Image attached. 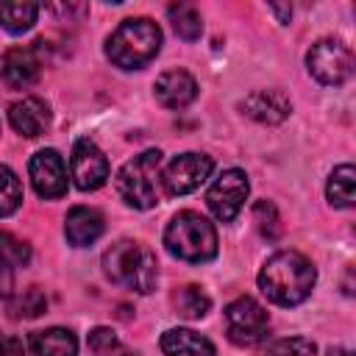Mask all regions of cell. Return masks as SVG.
I'll return each mask as SVG.
<instances>
[{
  "instance_id": "52a82bcc",
  "label": "cell",
  "mask_w": 356,
  "mask_h": 356,
  "mask_svg": "<svg viewBox=\"0 0 356 356\" xmlns=\"http://www.w3.org/2000/svg\"><path fill=\"white\" fill-rule=\"evenodd\" d=\"M267 325H270L267 312L253 298H236L225 306V334L234 345L242 348L259 345L267 334Z\"/></svg>"
},
{
  "instance_id": "9c48e42d",
  "label": "cell",
  "mask_w": 356,
  "mask_h": 356,
  "mask_svg": "<svg viewBox=\"0 0 356 356\" xmlns=\"http://www.w3.org/2000/svg\"><path fill=\"white\" fill-rule=\"evenodd\" d=\"M211 170H214L211 156H206V153H181L161 172L164 192L172 195V197L175 195H189L211 175Z\"/></svg>"
},
{
  "instance_id": "d4e9b609",
  "label": "cell",
  "mask_w": 356,
  "mask_h": 356,
  "mask_svg": "<svg viewBox=\"0 0 356 356\" xmlns=\"http://www.w3.org/2000/svg\"><path fill=\"white\" fill-rule=\"evenodd\" d=\"M44 306H47L44 292L39 286H28L17 298H11L8 312H11V317H39L44 312Z\"/></svg>"
},
{
  "instance_id": "8992f818",
  "label": "cell",
  "mask_w": 356,
  "mask_h": 356,
  "mask_svg": "<svg viewBox=\"0 0 356 356\" xmlns=\"http://www.w3.org/2000/svg\"><path fill=\"white\" fill-rule=\"evenodd\" d=\"M306 67L309 72L325 83V86H339L350 78L353 72V53L345 42L339 39H320L312 44L306 53Z\"/></svg>"
},
{
  "instance_id": "f546056e",
  "label": "cell",
  "mask_w": 356,
  "mask_h": 356,
  "mask_svg": "<svg viewBox=\"0 0 356 356\" xmlns=\"http://www.w3.org/2000/svg\"><path fill=\"white\" fill-rule=\"evenodd\" d=\"M11 286H14V278H11V270L0 264V295L8 298L11 295Z\"/></svg>"
},
{
  "instance_id": "83f0119b",
  "label": "cell",
  "mask_w": 356,
  "mask_h": 356,
  "mask_svg": "<svg viewBox=\"0 0 356 356\" xmlns=\"http://www.w3.org/2000/svg\"><path fill=\"white\" fill-rule=\"evenodd\" d=\"M89 348H92V353H111L114 348H120V342L111 328H95L89 334Z\"/></svg>"
},
{
  "instance_id": "5b68a950",
  "label": "cell",
  "mask_w": 356,
  "mask_h": 356,
  "mask_svg": "<svg viewBox=\"0 0 356 356\" xmlns=\"http://www.w3.org/2000/svg\"><path fill=\"white\" fill-rule=\"evenodd\" d=\"M159 181H161V150H145L120 167L114 186L128 206L153 209L159 203Z\"/></svg>"
},
{
  "instance_id": "ba28073f",
  "label": "cell",
  "mask_w": 356,
  "mask_h": 356,
  "mask_svg": "<svg viewBox=\"0 0 356 356\" xmlns=\"http://www.w3.org/2000/svg\"><path fill=\"white\" fill-rule=\"evenodd\" d=\"M248 192H250L248 175L242 170L231 167V170H222L220 178H214V184L206 192V203H209V209L217 220L231 222L239 214V209L245 206Z\"/></svg>"
},
{
  "instance_id": "4fadbf2b",
  "label": "cell",
  "mask_w": 356,
  "mask_h": 356,
  "mask_svg": "<svg viewBox=\"0 0 356 356\" xmlns=\"http://www.w3.org/2000/svg\"><path fill=\"white\" fill-rule=\"evenodd\" d=\"M153 92L164 108H186L197 97V81L186 70H167L156 78Z\"/></svg>"
},
{
  "instance_id": "d6a6232c",
  "label": "cell",
  "mask_w": 356,
  "mask_h": 356,
  "mask_svg": "<svg viewBox=\"0 0 356 356\" xmlns=\"http://www.w3.org/2000/svg\"><path fill=\"white\" fill-rule=\"evenodd\" d=\"M328 356H353V353H350L348 348H331V350H328Z\"/></svg>"
},
{
  "instance_id": "cb8c5ba5",
  "label": "cell",
  "mask_w": 356,
  "mask_h": 356,
  "mask_svg": "<svg viewBox=\"0 0 356 356\" xmlns=\"http://www.w3.org/2000/svg\"><path fill=\"white\" fill-rule=\"evenodd\" d=\"M28 261H31V245L8 231H0V264L14 270V267H25Z\"/></svg>"
},
{
  "instance_id": "3957f363",
  "label": "cell",
  "mask_w": 356,
  "mask_h": 356,
  "mask_svg": "<svg viewBox=\"0 0 356 356\" xmlns=\"http://www.w3.org/2000/svg\"><path fill=\"white\" fill-rule=\"evenodd\" d=\"M161 50V28L147 17L122 19L106 39V56L122 70H139Z\"/></svg>"
},
{
  "instance_id": "e0dca14e",
  "label": "cell",
  "mask_w": 356,
  "mask_h": 356,
  "mask_svg": "<svg viewBox=\"0 0 356 356\" xmlns=\"http://www.w3.org/2000/svg\"><path fill=\"white\" fill-rule=\"evenodd\" d=\"M164 356H214V345L192 328H170L161 334Z\"/></svg>"
},
{
  "instance_id": "2e32d148",
  "label": "cell",
  "mask_w": 356,
  "mask_h": 356,
  "mask_svg": "<svg viewBox=\"0 0 356 356\" xmlns=\"http://www.w3.org/2000/svg\"><path fill=\"white\" fill-rule=\"evenodd\" d=\"M103 234V214L97 209H89V206H75L67 211V220H64V236L70 245L75 248H86L92 245L97 236Z\"/></svg>"
},
{
  "instance_id": "5bb4252c",
  "label": "cell",
  "mask_w": 356,
  "mask_h": 356,
  "mask_svg": "<svg viewBox=\"0 0 356 356\" xmlns=\"http://www.w3.org/2000/svg\"><path fill=\"white\" fill-rule=\"evenodd\" d=\"M3 81L11 86V89H28L39 81V72H42V61L36 56L33 47H11L6 56H3Z\"/></svg>"
},
{
  "instance_id": "603a6c76",
  "label": "cell",
  "mask_w": 356,
  "mask_h": 356,
  "mask_svg": "<svg viewBox=\"0 0 356 356\" xmlns=\"http://www.w3.org/2000/svg\"><path fill=\"white\" fill-rule=\"evenodd\" d=\"M22 203V184L17 172L6 164H0V217H8Z\"/></svg>"
},
{
  "instance_id": "7402d4cb",
  "label": "cell",
  "mask_w": 356,
  "mask_h": 356,
  "mask_svg": "<svg viewBox=\"0 0 356 356\" xmlns=\"http://www.w3.org/2000/svg\"><path fill=\"white\" fill-rule=\"evenodd\" d=\"M175 309H178V314L186 317V320H200V317H206V312L211 309V298H209L200 286L189 284V286H181V289L175 292Z\"/></svg>"
},
{
  "instance_id": "7c38bea8",
  "label": "cell",
  "mask_w": 356,
  "mask_h": 356,
  "mask_svg": "<svg viewBox=\"0 0 356 356\" xmlns=\"http://www.w3.org/2000/svg\"><path fill=\"white\" fill-rule=\"evenodd\" d=\"M242 114H248L250 120L261 122V125H278L289 117L292 106H289V97L284 92H275V89H259V92H250L242 103H239Z\"/></svg>"
},
{
  "instance_id": "6da1fadb",
  "label": "cell",
  "mask_w": 356,
  "mask_h": 356,
  "mask_svg": "<svg viewBox=\"0 0 356 356\" xmlns=\"http://www.w3.org/2000/svg\"><path fill=\"white\" fill-rule=\"evenodd\" d=\"M317 273L312 261L298 250H278L273 253L261 273H259V289L267 295V300L278 306H298L303 303L314 289Z\"/></svg>"
},
{
  "instance_id": "ac0fdd59",
  "label": "cell",
  "mask_w": 356,
  "mask_h": 356,
  "mask_svg": "<svg viewBox=\"0 0 356 356\" xmlns=\"http://www.w3.org/2000/svg\"><path fill=\"white\" fill-rule=\"evenodd\" d=\"M31 356H78V339L67 328H44L28 339Z\"/></svg>"
},
{
  "instance_id": "484cf974",
  "label": "cell",
  "mask_w": 356,
  "mask_h": 356,
  "mask_svg": "<svg viewBox=\"0 0 356 356\" xmlns=\"http://www.w3.org/2000/svg\"><path fill=\"white\" fill-rule=\"evenodd\" d=\"M253 222H256L259 234L267 236V239H275L281 234V220H278V211L270 200H259L253 206Z\"/></svg>"
},
{
  "instance_id": "ffe728a7",
  "label": "cell",
  "mask_w": 356,
  "mask_h": 356,
  "mask_svg": "<svg viewBox=\"0 0 356 356\" xmlns=\"http://www.w3.org/2000/svg\"><path fill=\"white\" fill-rule=\"evenodd\" d=\"M39 6L31 0H0V25L11 33H25L33 28Z\"/></svg>"
},
{
  "instance_id": "30bf717a",
  "label": "cell",
  "mask_w": 356,
  "mask_h": 356,
  "mask_svg": "<svg viewBox=\"0 0 356 356\" xmlns=\"http://www.w3.org/2000/svg\"><path fill=\"white\" fill-rule=\"evenodd\" d=\"M70 175L75 181V186L83 189V192L100 189L106 184V178H108L106 153L92 139H78L72 145V156H70Z\"/></svg>"
},
{
  "instance_id": "277c9868",
  "label": "cell",
  "mask_w": 356,
  "mask_h": 356,
  "mask_svg": "<svg viewBox=\"0 0 356 356\" xmlns=\"http://www.w3.org/2000/svg\"><path fill=\"white\" fill-rule=\"evenodd\" d=\"M164 245L175 259L200 264L217 256V231L203 214L178 211L164 228Z\"/></svg>"
},
{
  "instance_id": "4dcf8cb0",
  "label": "cell",
  "mask_w": 356,
  "mask_h": 356,
  "mask_svg": "<svg viewBox=\"0 0 356 356\" xmlns=\"http://www.w3.org/2000/svg\"><path fill=\"white\" fill-rule=\"evenodd\" d=\"M270 8L278 14V19H281V22H289V14H292V8H289V6H270Z\"/></svg>"
},
{
  "instance_id": "7a4b0ae2",
  "label": "cell",
  "mask_w": 356,
  "mask_h": 356,
  "mask_svg": "<svg viewBox=\"0 0 356 356\" xmlns=\"http://www.w3.org/2000/svg\"><path fill=\"white\" fill-rule=\"evenodd\" d=\"M103 273L108 281L134 289L139 295H147L156 289L159 267L153 250H147L142 242L120 239L103 253Z\"/></svg>"
},
{
  "instance_id": "44dd1931",
  "label": "cell",
  "mask_w": 356,
  "mask_h": 356,
  "mask_svg": "<svg viewBox=\"0 0 356 356\" xmlns=\"http://www.w3.org/2000/svg\"><path fill=\"white\" fill-rule=\"evenodd\" d=\"M167 14H170V22H172V28H175V33H178L181 39H186V42L200 39V33H203V19H200V14H197L195 6H189V3H172V6L167 8Z\"/></svg>"
},
{
  "instance_id": "8fae6325",
  "label": "cell",
  "mask_w": 356,
  "mask_h": 356,
  "mask_svg": "<svg viewBox=\"0 0 356 356\" xmlns=\"http://www.w3.org/2000/svg\"><path fill=\"white\" fill-rule=\"evenodd\" d=\"M28 172H31V184L39 197H61L67 192V170H64V159L58 156V150L44 147L33 153Z\"/></svg>"
},
{
  "instance_id": "1f68e13d",
  "label": "cell",
  "mask_w": 356,
  "mask_h": 356,
  "mask_svg": "<svg viewBox=\"0 0 356 356\" xmlns=\"http://www.w3.org/2000/svg\"><path fill=\"white\" fill-rule=\"evenodd\" d=\"M95 356H134V353H128L125 348H114L111 353H95Z\"/></svg>"
},
{
  "instance_id": "4316f807",
  "label": "cell",
  "mask_w": 356,
  "mask_h": 356,
  "mask_svg": "<svg viewBox=\"0 0 356 356\" xmlns=\"http://www.w3.org/2000/svg\"><path fill=\"white\" fill-rule=\"evenodd\" d=\"M314 353H317V348L306 337H284V339L273 342L267 350V356H314Z\"/></svg>"
},
{
  "instance_id": "9a60e30c",
  "label": "cell",
  "mask_w": 356,
  "mask_h": 356,
  "mask_svg": "<svg viewBox=\"0 0 356 356\" xmlns=\"http://www.w3.org/2000/svg\"><path fill=\"white\" fill-rule=\"evenodd\" d=\"M8 122L17 134L33 139V136L44 134V128L50 125V108L39 97H22L8 106Z\"/></svg>"
},
{
  "instance_id": "f1b7e54d",
  "label": "cell",
  "mask_w": 356,
  "mask_h": 356,
  "mask_svg": "<svg viewBox=\"0 0 356 356\" xmlns=\"http://www.w3.org/2000/svg\"><path fill=\"white\" fill-rule=\"evenodd\" d=\"M0 356H25L22 339L11 334H0Z\"/></svg>"
},
{
  "instance_id": "d6986e66",
  "label": "cell",
  "mask_w": 356,
  "mask_h": 356,
  "mask_svg": "<svg viewBox=\"0 0 356 356\" xmlns=\"http://www.w3.org/2000/svg\"><path fill=\"white\" fill-rule=\"evenodd\" d=\"M325 197L337 209H350L356 197V170L353 164H339L325 184Z\"/></svg>"
}]
</instances>
